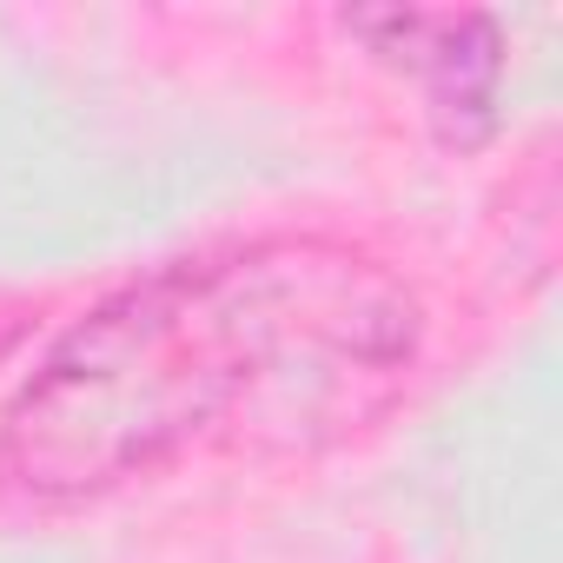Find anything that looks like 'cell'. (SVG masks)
Listing matches in <instances>:
<instances>
[{
    "mask_svg": "<svg viewBox=\"0 0 563 563\" xmlns=\"http://www.w3.org/2000/svg\"><path fill=\"white\" fill-rule=\"evenodd\" d=\"M418 345L411 286L345 239L166 258L34 358L0 411V490L87 504L212 457H319L405 398Z\"/></svg>",
    "mask_w": 563,
    "mask_h": 563,
    "instance_id": "cell-1",
    "label": "cell"
},
{
    "mask_svg": "<svg viewBox=\"0 0 563 563\" xmlns=\"http://www.w3.org/2000/svg\"><path fill=\"white\" fill-rule=\"evenodd\" d=\"M345 34H358L385 67H398L424 87V113L444 126V140L471 146L497 126L504 34L490 14L378 8V14H345Z\"/></svg>",
    "mask_w": 563,
    "mask_h": 563,
    "instance_id": "cell-2",
    "label": "cell"
}]
</instances>
